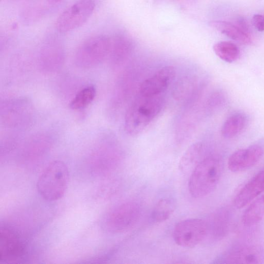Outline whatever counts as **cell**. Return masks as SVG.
<instances>
[{"instance_id": "cell-1", "label": "cell", "mask_w": 264, "mask_h": 264, "mask_svg": "<svg viewBox=\"0 0 264 264\" xmlns=\"http://www.w3.org/2000/svg\"><path fill=\"white\" fill-rule=\"evenodd\" d=\"M164 103L161 95L146 97L140 95L126 112L125 120L126 132L131 136L142 133L159 115Z\"/></svg>"}, {"instance_id": "cell-2", "label": "cell", "mask_w": 264, "mask_h": 264, "mask_svg": "<svg viewBox=\"0 0 264 264\" xmlns=\"http://www.w3.org/2000/svg\"><path fill=\"white\" fill-rule=\"evenodd\" d=\"M223 166L216 156H207L192 171L188 190L193 197L202 198L212 193L221 179Z\"/></svg>"}, {"instance_id": "cell-3", "label": "cell", "mask_w": 264, "mask_h": 264, "mask_svg": "<svg viewBox=\"0 0 264 264\" xmlns=\"http://www.w3.org/2000/svg\"><path fill=\"white\" fill-rule=\"evenodd\" d=\"M69 172L66 164L61 161L49 163L38 179V192L48 201H55L62 199L67 190Z\"/></svg>"}, {"instance_id": "cell-4", "label": "cell", "mask_w": 264, "mask_h": 264, "mask_svg": "<svg viewBox=\"0 0 264 264\" xmlns=\"http://www.w3.org/2000/svg\"><path fill=\"white\" fill-rule=\"evenodd\" d=\"M123 155L119 146L108 138H102L94 148L88 159L91 173L104 177L115 170L121 165Z\"/></svg>"}, {"instance_id": "cell-5", "label": "cell", "mask_w": 264, "mask_h": 264, "mask_svg": "<svg viewBox=\"0 0 264 264\" xmlns=\"http://www.w3.org/2000/svg\"><path fill=\"white\" fill-rule=\"evenodd\" d=\"M34 117L33 104L26 98L7 99L1 103L0 120L6 128L15 130L25 129L31 125Z\"/></svg>"}, {"instance_id": "cell-6", "label": "cell", "mask_w": 264, "mask_h": 264, "mask_svg": "<svg viewBox=\"0 0 264 264\" xmlns=\"http://www.w3.org/2000/svg\"><path fill=\"white\" fill-rule=\"evenodd\" d=\"M141 213L140 206L136 202L128 201L113 208L106 215L103 225L111 233L129 230L137 223Z\"/></svg>"}, {"instance_id": "cell-7", "label": "cell", "mask_w": 264, "mask_h": 264, "mask_svg": "<svg viewBox=\"0 0 264 264\" xmlns=\"http://www.w3.org/2000/svg\"><path fill=\"white\" fill-rule=\"evenodd\" d=\"M110 38L96 35L89 38L79 47L74 57L75 63L83 68H90L101 63L109 55Z\"/></svg>"}, {"instance_id": "cell-8", "label": "cell", "mask_w": 264, "mask_h": 264, "mask_svg": "<svg viewBox=\"0 0 264 264\" xmlns=\"http://www.w3.org/2000/svg\"><path fill=\"white\" fill-rule=\"evenodd\" d=\"M208 236L207 221L200 219H188L178 222L173 237L175 243L185 248H192L200 244Z\"/></svg>"}, {"instance_id": "cell-9", "label": "cell", "mask_w": 264, "mask_h": 264, "mask_svg": "<svg viewBox=\"0 0 264 264\" xmlns=\"http://www.w3.org/2000/svg\"><path fill=\"white\" fill-rule=\"evenodd\" d=\"M95 9L93 0H79L65 10L57 18L55 27L60 33H68L84 25Z\"/></svg>"}, {"instance_id": "cell-10", "label": "cell", "mask_w": 264, "mask_h": 264, "mask_svg": "<svg viewBox=\"0 0 264 264\" xmlns=\"http://www.w3.org/2000/svg\"><path fill=\"white\" fill-rule=\"evenodd\" d=\"M65 60V53L62 44L55 38H51L41 49L39 68L45 74H53L62 68Z\"/></svg>"}, {"instance_id": "cell-11", "label": "cell", "mask_w": 264, "mask_h": 264, "mask_svg": "<svg viewBox=\"0 0 264 264\" xmlns=\"http://www.w3.org/2000/svg\"><path fill=\"white\" fill-rule=\"evenodd\" d=\"M25 245L17 234L11 229L2 228L0 230V261L17 262L24 255Z\"/></svg>"}, {"instance_id": "cell-12", "label": "cell", "mask_w": 264, "mask_h": 264, "mask_svg": "<svg viewBox=\"0 0 264 264\" xmlns=\"http://www.w3.org/2000/svg\"><path fill=\"white\" fill-rule=\"evenodd\" d=\"M264 261V249L257 246L234 248L219 256L215 263H260Z\"/></svg>"}, {"instance_id": "cell-13", "label": "cell", "mask_w": 264, "mask_h": 264, "mask_svg": "<svg viewBox=\"0 0 264 264\" xmlns=\"http://www.w3.org/2000/svg\"><path fill=\"white\" fill-rule=\"evenodd\" d=\"M172 66H165L144 80L140 87V95L146 97L160 96L171 84L175 76Z\"/></svg>"}, {"instance_id": "cell-14", "label": "cell", "mask_w": 264, "mask_h": 264, "mask_svg": "<svg viewBox=\"0 0 264 264\" xmlns=\"http://www.w3.org/2000/svg\"><path fill=\"white\" fill-rule=\"evenodd\" d=\"M53 141L52 135L48 132L35 134L24 142L20 151V156L27 161L41 158L50 150Z\"/></svg>"}, {"instance_id": "cell-15", "label": "cell", "mask_w": 264, "mask_h": 264, "mask_svg": "<svg viewBox=\"0 0 264 264\" xmlns=\"http://www.w3.org/2000/svg\"><path fill=\"white\" fill-rule=\"evenodd\" d=\"M263 155L262 148L258 144L239 149L230 157L228 162V168L233 172L246 171L255 166Z\"/></svg>"}, {"instance_id": "cell-16", "label": "cell", "mask_w": 264, "mask_h": 264, "mask_svg": "<svg viewBox=\"0 0 264 264\" xmlns=\"http://www.w3.org/2000/svg\"><path fill=\"white\" fill-rule=\"evenodd\" d=\"M263 193L264 170H262L243 186L234 199V206L237 209H242Z\"/></svg>"}, {"instance_id": "cell-17", "label": "cell", "mask_w": 264, "mask_h": 264, "mask_svg": "<svg viewBox=\"0 0 264 264\" xmlns=\"http://www.w3.org/2000/svg\"><path fill=\"white\" fill-rule=\"evenodd\" d=\"M230 214L225 208L216 211L210 217L208 225V236L211 239L218 241L228 234L229 230Z\"/></svg>"}, {"instance_id": "cell-18", "label": "cell", "mask_w": 264, "mask_h": 264, "mask_svg": "<svg viewBox=\"0 0 264 264\" xmlns=\"http://www.w3.org/2000/svg\"><path fill=\"white\" fill-rule=\"evenodd\" d=\"M109 57L111 65L118 67L130 55L133 48L132 41L129 37L123 35H118L111 39Z\"/></svg>"}, {"instance_id": "cell-19", "label": "cell", "mask_w": 264, "mask_h": 264, "mask_svg": "<svg viewBox=\"0 0 264 264\" xmlns=\"http://www.w3.org/2000/svg\"><path fill=\"white\" fill-rule=\"evenodd\" d=\"M207 157L204 145L201 142L195 143L187 149L181 157L179 169L183 173L192 172Z\"/></svg>"}, {"instance_id": "cell-20", "label": "cell", "mask_w": 264, "mask_h": 264, "mask_svg": "<svg viewBox=\"0 0 264 264\" xmlns=\"http://www.w3.org/2000/svg\"><path fill=\"white\" fill-rule=\"evenodd\" d=\"M210 25L241 44L249 45L251 44V35L243 31L237 25L229 22L214 21L211 22Z\"/></svg>"}, {"instance_id": "cell-21", "label": "cell", "mask_w": 264, "mask_h": 264, "mask_svg": "<svg viewBox=\"0 0 264 264\" xmlns=\"http://www.w3.org/2000/svg\"><path fill=\"white\" fill-rule=\"evenodd\" d=\"M247 118L243 113L232 114L225 121L221 128V134L226 138H232L240 134L247 125Z\"/></svg>"}, {"instance_id": "cell-22", "label": "cell", "mask_w": 264, "mask_h": 264, "mask_svg": "<svg viewBox=\"0 0 264 264\" xmlns=\"http://www.w3.org/2000/svg\"><path fill=\"white\" fill-rule=\"evenodd\" d=\"M250 204L242 217L243 224L248 227L258 223L264 218V194Z\"/></svg>"}, {"instance_id": "cell-23", "label": "cell", "mask_w": 264, "mask_h": 264, "mask_svg": "<svg viewBox=\"0 0 264 264\" xmlns=\"http://www.w3.org/2000/svg\"><path fill=\"white\" fill-rule=\"evenodd\" d=\"M176 209V203L171 198H163L160 200L155 207L152 219L154 222L161 223L168 220Z\"/></svg>"}, {"instance_id": "cell-24", "label": "cell", "mask_w": 264, "mask_h": 264, "mask_svg": "<svg viewBox=\"0 0 264 264\" xmlns=\"http://www.w3.org/2000/svg\"><path fill=\"white\" fill-rule=\"evenodd\" d=\"M213 49L218 57L229 63L236 61L240 55V51L238 47L231 42L218 43L214 46Z\"/></svg>"}, {"instance_id": "cell-25", "label": "cell", "mask_w": 264, "mask_h": 264, "mask_svg": "<svg viewBox=\"0 0 264 264\" xmlns=\"http://www.w3.org/2000/svg\"><path fill=\"white\" fill-rule=\"evenodd\" d=\"M96 95V90L94 86L85 87L72 99L70 104V107L74 110L84 109L92 103Z\"/></svg>"}, {"instance_id": "cell-26", "label": "cell", "mask_w": 264, "mask_h": 264, "mask_svg": "<svg viewBox=\"0 0 264 264\" xmlns=\"http://www.w3.org/2000/svg\"><path fill=\"white\" fill-rule=\"evenodd\" d=\"M252 22L259 32H264V15L256 14L253 16Z\"/></svg>"}, {"instance_id": "cell-27", "label": "cell", "mask_w": 264, "mask_h": 264, "mask_svg": "<svg viewBox=\"0 0 264 264\" xmlns=\"http://www.w3.org/2000/svg\"><path fill=\"white\" fill-rule=\"evenodd\" d=\"M237 25L243 31L250 34L249 25L244 18L240 17L237 20Z\"/></svg>"}, {"instance_id": "cell-28", "label": "cell", "mask_w": 264, "mask_h": 264, "mask_svg": "<svg viewBox=\"0 0 264 264\" xmlns=\"http://www.w3.org/2000/svg\"><path fill=\"white\" fill-rule=\"evenodd\" d=\"M48 3L51 5H54L60 3L63 0H47Z\"/></svg>"}]
</instances>
